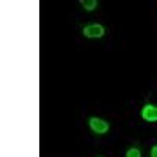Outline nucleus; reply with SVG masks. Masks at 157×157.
<instances>
[{
  "instance_id": "39448f33",
  "label": "nucleus",
  "mask_w": 157,
  "mask_h": 157,
  "mask_svg": "<svg viewBox=\"0 0 157 157\" xmlns=\"http://www.w3.org/2000/svg\"><path fill=\"white\" fill-rule=\"evenodd\" d=\"M126 157H141V152H140V149L132 148V149H129L126 152Z\"/></svg>"
},
{
  "instance_id": "423d86ee",
  "label": "nucleus",
  "mask_w": 157,
  "mask_h": 157,
  "mask_svg": "<svg viewBox=\"0 0 157 157\" xmlns=\"http://www.w3.org/2000/svg\"><path fill=\"white\" fill-rule=\"evenodd\" d=\"M151 157H157V146H154L151 149Z\"/></svg>"
},
{
  "instance_id": "7ed1b4c3",
  "label": "nucleus",
  "mask_w": 157,
  "mask_h": 157,
  "mask_svg": "<svg viewBox=\"0 0 157 157\" xmlns=\"http://www.w3.org/2000/svg\"><path fill=\"white\" fill-rule=\"evenodd\" d=\"M141 116H143V120L148 121V123L157 121V107L155 105H145L141 110Z\"/></svg>"
},
{
  "instance_id": "f257e3e1",
  "label": "nucleus",
  "mask_w": 157,
  "mask_h": 157,
  "mask_svg": "<svg viewBox=\"0 0 157 157\" xmlns=\"http://www.w3.org/2000/svg\"><path fill=\"white\" fill-rule=\"evenodd\" d=\"M104 33H105V30L99 24H91L83 29V35L86 38H101V36H104Z\"/></svg>"
},
{
  "instance_id": "f03ea898",
  "label": "nucleus",
  "mask_w": 157,
  "mask_h": 157,
  "mask_svg": "<svg viewBox=\"0 0 157 157\" xmlns=\"http://www.w3.org/2000/svg\"><path fill=\"white\" fill-rule=\"evenodd\" d=\"M90 127L96 134H105L109 130V124L104 120H99V118H90Z\"/></svg>"
},
{
  "instance_id": "20e7f679",
  "label": "nucleus",
  "mask_w": 157,
  "mask_h": 157,
  "mask_svg": "<svg viewBox=\"0 0 157 157\" xmlns=\"http://www.w3.org/2000/svg\"><path fill=\"white\" fill-rule=\"evenodd\" d=\"M82 6L86 10V11H91V10H94L96 6H98V2L96 0H82Z\"/></svg>"
}]
</instances>
